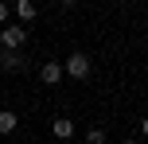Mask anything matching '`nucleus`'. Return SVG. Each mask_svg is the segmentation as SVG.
<instances>
[{"mask_svg":"<svg viewBox=\"0 0 148 144\" xmlns=\"http://www.w3.org/2000/svg\"><path fill=\"white\" fill-rule=\"evenodd\" d=\"M90 70H94V62H90V55H86V51H70L66 59H62V74L74 78V82H86Z\"/></svg>","mask_w":148,"mask_h":144,"instance_id":"obj_1","label":"nucleus"},{"mask_svg":"<svg viewBox=\"0 0 148 144\" xmlns=\"http://www.w3.org/2000/svg\"><path fill=\"white\" fill-rule=\"evenodd\" d=\"M23 43H27V27H23V23H8V27H0V51H20Z\"/></svg>","mask_w":148,"mask_h":144,"instance_id":"obj_2","label":"nucleus"},{"mask_svg":"<svg viewBox=\"0 0 148 144\" xmlns=\"http://www.w3.org/2000/svg\"><path fill=\"white\" fill-rule=\"evenodd\" d=\"M39 82H43V86H59L62 82V62L59 59L43 62V66H39Z\"/></svg>","mask_w":148,"mask_h":144,"instance_id":"obj_3","label":"nucleus"},{"mask_svg":"<svg viewBox=\"0 0 148 144\" xmlns=\"http://www.w3.org/2000/svg\"><path fill=\"white\" fill-rule=\"evenodd\" d=\"M51 136L55 140H70L74 136V121H70V117H55V121H51Z\"/></svg>","mask_w":148,"mask_h":144,"instance_id":"obj_4","label":"nucleus"},{"mask_svg":"<svg viewBox=\"0 0 148 144\" xmlns=\"http://www.w3.org/2000/svg\"><path fill=\"white\" fill-rule=\"evenodd\" d=\"M20 66H23L20 51H0V70H20Z\"/></svg>","mask_w":148,"mask_h":144,"instance_id":"obj_5","label":"nucleus"},{"mask_svg":"<svg viewBox=\"0 0 148 144\" xmlns=\"http://www.w3.org/2000/svg\"><path fill=\"white\" fill-rule=\"evenodd\" d=\"M16 125H20V121H16V113H12V109H0V136L16 132Z\"/></svg>","mask_w":148,"mask_h":144,"instance_id":"obj_6","label":"nucleus"},{"mask_svg":"<svg viewBox=\"0 0 148 144\" xmlns=\"http://www.w3.org/2000/svg\"><path fill=\"white\" fill-rule=\"evenodd\" d=\"M16 16H20L23 23H27V20H35V16H39V8L31 4V0H20V4H16Z\"/></svg>","mask_w":148,"mask_h":144,"instance_id":"obj_7","label":"nucleus"},{"mask_svg":"<svg viewBox=\"0 0 148 144\" xmlns=\"http://www.w3.org/2000/svg\"><path fill=\"white\" fill-rule=\"evenodd\" d=\"M86 144H105V129H101V125L86 129Z\"/></svg>","mask_w":148,"mask_h":144,"instance_id":"obj_8","label":"nucleus"},{"mask_svg":"<svg viewBox=\"0 0 148 144\" xmlns=\"http://www.w3.org/2000/svg\"><path fill=\"white\" fill-rule=\"evenodd\" d=\"M8 16H12V8H8V4H0V27H8Z\"/></svg>","mask_w":148,"mask_h":144,"instance_id":"obj_9","label":"nucleus"},{"mask_svg":"<svg viewBox=\"0 0 148 144\" xmlns=\"http://www.w3.org/2000/svg\"><path fill=\"white\" fill-rule=\"evenodd\" d=\"M140 136L148 140V117H140Z\"/></svg>","mask_w":148,"mask_h":144,"instance_id":"obj_10","label":"nucleus"},{"mask_svg":"<svg viewBox=\"0 0 148 144\" xmlns=\"http://www.w3.org/2000/svg\"><path fill=\"white\" fill-rule=\"evenodd\" d=\"M121 144H136V140H133V136H129V140H121Z\"/></svg>","mask_w":148,"mask_h":144,"instance_id":"obj_11","label":"nucleus"}]
</instances>
